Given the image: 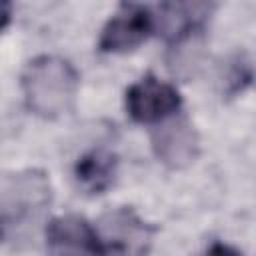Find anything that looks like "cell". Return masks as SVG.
I'll use <instances>...</instances> for the list:
<instances>
[{"instance_id": "cell-8", "label": "cell", "mask_w": 256, "mask_h": 256, "mask_svg": "<svg viewBox=\"0 0 256 256\" xmlns=\"http://www.w3.org/2000/svg\"><path fill=\"white\" fill-rule=\"evenodd\" d=\"M116 168H118L116 154L104 148H96L78 158L74 176L82 190L90 194H102L112 186L116 178Z\"/></svg>"}, {"instance_id": "cell-3", "label": "cell", "mask_w": 256, "mask_h": 256, "mask_svg": "<svg viewBox=\"0 0 256 256\" xmlns=\"http://www.w3.org/2000/svg\"><path fill=\"white\" fill-rule=\"evenodd\" d=\"M180 104L178 90L152 74L142 76L126 90V112L138 124H158L178 114Z\"/></svg>"}, {"instance_id": "cell-11", "label": "cell", "mask_w": 256, "mask_h": 256, "mask_svg": "<svg viewBox=\"0 0 256 256\" xmlns=\"http://www.w3.org/2000/svg\"><path fill=\"white\" fill-rule=\"evenodd\" d=\"M94 256H126L122 250L118 248H110V246H100V250L94 254Z\"/></svg>"}, {"instance_id": "cell-6", "label": "cell", "mask_w": 256, "mask_h": 256, "mask_svg": "<svg viewBox=\"0 0 256 256\" xmlns=\"http://www.w3.org/2000/svg\"><path fill=\"white\" fill-rule=\"evenodd\" d=\"M100 250L96 228L82 216L66 214L46 226L48 256H94Z\"/></svg>"}, {"instance_id": "cell-9", "label": "cell", "mask_w": 256, "mask_h": 256, "mask_svg": "<svg viewBox=\"0 0 256 256\" xmlns=\"http://www.w3.org/2000/svg\"><path fill=\"white\" fill-rule=\"evenodd\" d=\"M204 256H242L238 250H234L232 246L228 244H222V242H214L206 252Z\"/></svg>"}, {"instance_id": "cell-1", "label": "cell", "mask_w": 256, "mask_h": 256, "mask_svg": "<svg viewBox=\"0 0 256 256\" xmlns=\"http://www.w3.org/2000/svg\"><path fill=\"white\" fill-rule=\"evenodd\" d=\"M20 84L26 108L40 118L54 120L74 108L80 78L68 60L42 54L24 66Z\"/></svg>"}, {"instance_id": "cell-10", "label": "cell", "mask_w": 256, "mask_h": 256, "mask_svg": "<svg viewBox=\"0 0 256 256\" xmlns=\"http://www.w3.org/2000/svg\"><path fill=\"white\" fill-rule=\"evenodd\" d=\"M10 16H12V6H10L8 2H2V0H0V32L8 26Z\"/></svg>"}, {"instance_id": "cell-4", "label": "cell", "mask_w": 256, "mask_h": 256, "mask_svg": "<svg viewBox=\"0 0 256 256\" xmlns=\"http://www.w3.org/2000/svg\"><path fill=\"white\" fill-rule=\"evenodd\" d=\"M154 32V14L142 4H122L104 24L98 50L106 54H124L136 50Z\"/></svg>"}, {"instance_id": "cell-2", "label": "cell", "mask_w": 256, "mask_h": 256, "mask_svg": "<svg viewBox=\"0 0 256 256\" xmlns=\"http://www.w3.org/2000/svg\"><path fill=\"white\" fill-rule=\"evenodd\" d=\"M52 202V186L44 172L24 170L0 186V240H18L34 228Z\"/></svg>"}, {"instance_id": "cell-7", "label": "cell", "mask_w": 256, "mask_h": 256, "mask_svg": "<svg viewBox=\"0 0 256 256\" xmlns=\"http://www.w3.org/2000/svg\"><path fill=\"white\" fill-rule=\"evenodd\" d=\"M96 234L100 246L118 248L126 256L130 252L140 254L144 250V242L150 238L148 226L138 220L130 210H118L114 214H108L96 228Z\"/></svg>"}, {"instance_id": "cell-5", "label": "cell", "mask_w": 256, "mask_h": 256, "mask_svg": "<svg viewBox=\"0 0 256 256\" xmlns=\"http://www.w3.org/2000/svg\"><path fill=\"white\" fill-rule=\"evenodd\" d=\"M152 148L156 158L168 168H174V170L186 168L198 156V150H200L198 132L186 116L174 114L154 126Z\"/></svg>"}]
</instances>
